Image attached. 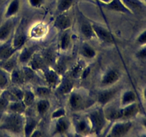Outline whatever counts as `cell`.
I'll list each match as a JSON object with an SVG mask.
<instances>
[{
  "instance_id": "33",
  "label": "cell",
  "mask_w": 146,
  "mask_h": 137,
  "mask_svg": "<svg viewBox=\"0 0 146 137\" xmlns=\"http://www.w3.org/2000/svg\"><path fill=\"white\" fill-rule=\"evenodd\" d=\"M75 0H57L56 11L58 14L67 12L74 6Z\"/></svg>"
},
{
  "instance_id": "36",
  "label": "cell",
  "mask_w": 146,
  "mask_h": 137,
  "mask_svg": "<svg viewBox=\"0 0 146 137\" xmlns=\"http://www.w3.org/2000/svg\"><path fill=\"white\" fill-rule=\"evenodd\" d=\"M10 84L11 81H10L9 73L0 67V88L1 90L7 89L9 88Z\"/></svg>"
},
{
  "instance_id": "44",
  "label": "cell",
  "mask_w": 146,
  "mask_h": 137,
  "mask_svg": "<svg viewBox=\"0 0 146 137\" xmlns=\"http://www.w3.org/2000/svg\"><path fill=\"white\" fill-rule=\"evenodd\" d=\"M90 73H91V67H88V66H86V68H84V70L83 71V73L82 74H81V79H84V78H87L88 77V76L89 75Z\"/></svg>"
},
{
  "instance_id": "35",
  "label": "cell",
  "mask_w": 146,
  "mask_h": 137,
  "mask_svg": "<svg viewBox=\"0 0 146 137\" xmlns=\"http://www.w3.org/2000/svg\"><path fill=\"white\" fill-rule=\"evenodd\" d=\"M36 96L34 91H32V90H26V91H24L22 101L27 108L31 106L36 102Z\"/></svg>"
},
{
  "instance_id": "48",
  "label": "cell",
  "mask_w": 146,
  "mask_h": 137,
  "mask_svg": "<svg viewBox=\"0 0 146 137\" xmlns=\"http://www.w3.org/2000/svg\"><path fill=\"white\" fill-rule=\"evenodd\" d=\"M2 18H4V14H1V11H0V24L2 22Z\"/></svg>"
},
{
  "instance_id": "31",
  "label": "cell",
  "mask_w": 146,
  "mask_h": 137,
  "mask_svg": "<svg viewBox=\"0 0 146 137\" xmlns=\"http://www.w3.org/2000/svg\"><path fill=\"white\" fill-rule=\"evenodd\" d=\"M27 108V107L24 104L22 100H20V101H10L7 108V111L17 113V114H25Z\"/></svg>"
},
{
  "instance_id": "42",
  "label": "cell",
  "mask_w": 146,
  "mask_h": 137,
  "mask_svg": "<svg viewBox=\"0 0 146 137\" xmlns=\"http://www.w3.org/2000/svg\"><path fill=\"white\" fill-rule=\"evenodd\" d=\"M136 43L140 46L146 44V29L143 31L136 38Z\"/></svg>"
},
{
  "instance_id": "16",
  "label": "cell",
  "mask_w": 146,
  "mask_h": 137,
  "mask_svg": "<svg viewBox=\"0 0 146 137\" xmlns=\"http://www.w3.org/2000/svg\"><path fill=\"white\" fill-rule=\"evenodd\" d=\"M36 51L37 49L35 46H24L18 52L19 63L22 65H27Z\"/></svg>"
},
{
  "instance_id": "28",
  "label": "cell",
  "mask_w": 146,
  "mask_h": 137,
  "mask_svg": "<svg viewBox=\"0 0 146 137\" xmlns=\"http://www.w3.org/2000/svg\"><path fill=\"white\" fill-rule=\"evenodd\" d=\"M3 94L7 97L9 101H20V100H22L24 91L17 86H15L14 87L9 88V89L7 88V89L4 90Z\"/></svg>"
},
{
  "instance_id": "18",
  "label": "cell",
  "mask_w": 146,
  "mask_h": 137,
  "mask_svg": "<svg viewBox=\"0 0 146 137\" xmlns=\"http://www.w3.org/2000/svg\"><path fill=\"white\" fill-rule=\"evenodd\" d=\"M62 34L60 36L58 40V51L61 53H66L71 48L72 44V37L70 32V29L61 31Z\"/></svg>"
},
{
  "instance_id": "6",
  "label": "cell",
  "mask_w": 146,
  "mask_h": 137,
  "mask_svg": "<svg viewBox=\"0 0 146 137\" xmlns=\"http://www.w3.org/2000/svg\"><path fill=\"white\" fill-rule=\"evenodd\" d=\"M121 74L119 70L113 67L107 68L100 78V86L102 88L116 85L121 79Z\"/></svg>"
},
{
  "instance_id": "3",
  "label": "cell",
  "mask_w": 146,
  "mask_h": 137,
  "mask_svg": "<svg viewBox=\"0 0 146 137\" xmlns=\"http://www.w3.org/2000/svg\"><path fill=\"white\" fill-rule=\"evenodd\" d=\"M91 127V134L100 136L102 134L108 124V119L105 115L104 107L98 105L96 108H92L86 114Z\"/></svg>"
},
{
  "instance_id": "34",
  "label": "cell",
  "mask_w": 146,
  "mask_h": 137,
  "mask_svg": "<svg viewBox=\"0 0 146 137\" xmlns=\"http://www.w3.org/2000/svg\"><path fill=\"white\" fill-rule=\"evenodd\" d=\"M36 96L39 98H47L51 93V88L47 85L37 86L34 90Z\"/></svg>"
},
{
  "instance_id": "8",
  "label": "cell",
  "mask_w": 146,
  "mask_h": 137,
  "mask_svg": "<svg viewBox=\"0 0 146 137\" xmlns=\"http://www.w3.org/2000/svg\"><path fill=\"white\" fill-rule=\"evenodd\" d=\"M16 29V17L7 19L0 24V44L7 42L13 35Z\"/></svg>"
},
{
  "instance_id": "40",
  "label": "cell",
  "mask_w": 146,
  "mask_h": 137,
  "mask_svg": "<svg viewBox=\"0 0 146 137\" xmlns=\"http://www.w3.org/2000/svg\"><path fill=\"white\" fill-rule=\"evenodd\" d=\"M135 57L141 61L146 62V44L140 46V48L135 53Z\"/></svg>"
},
{
  "instance_id": "10",
  "label": "cell",
  "mask_w": 146,
  "mask_h": 137,
  "mask_svg": "<svg viewBox=\"0 0 146 137\" xmlns=\"http://www.w3.org/2000/svg\"><path fill=\"white\" fill-rule=\"evenodd\" d=\"M72 126V123L66 116L54 120V126L52 128L53 136L66 135L69 132Z\"/></svg>"
},
{
  "instance_id": "50",
  "label": "cell",
  "mask_w": 146,
  "mask_h": 137,
  "mask_svg": "<svg viewBox=\"0 0 146 137\" xmlns=\"http://www.w3.org/2000/svg\"><path fill=\"white\" fill-rule=\"evenodd\" d=\"M3 91H4V90H1V88H0V95H1V93L3 92Z\"/></svg>"
},
{
  "instance_id": "11",
  "label": "cell",
  "mask_w": 146,
  "mask_h": 137,
  "mask_svg": "<svg viewBox=\"0 0 146 137\" xmlns=\"http://www.w3.org/2000/svg\"><path fill=\"white\" fill-rule=\"evenodd\" d=\"M74 128L78 136H87L91 134V127L86 115L78 117L74 122Z\"/></svg>"
},
{
  "instance_id": "25",
  "label": "cell",
  "mask_w": 146,
  "mask_h": 137,
  "mask_svg": "<svg viewBox=\"0 0 146 137\" xmlns=\"http://www.w3.org/2000/svg\"><path fill=\"white\" fill-rule=\"evenodd\" d=\"M136 101L137 96L133 90H125L120 96L119 106L121 107L125 106L134 102H136Z\"/></svg>"
},
{
  "instance_id": "32",
  "label": "cell",
  "mask_w": 146,
  "mask_h": 137,
  "mask_svg": "<svg viewBox=\"0 0 146 137\" xmlns=\"http://www.w3.org/2000/svg\"><path fill=\"white\" fill-rule=\"evenodd\" d=\"M74 88V84L71 81V79L68 78H63L61 82L56 89L61 94H68Z\"/></svg>"
},
{
  "instance_id": "49",
  "label": "cell",
  "mask_w": 146,
  "mask_h": 137,
  "mask_svg": "<svg viewBox=\"0 0 146 137\" xmlns=\"http://www.w3.org/2000/svg\"><path fill=\"white\" fill-rule=\"evenodd\" d=\"M143 124L144 127H145V129H146V116H145V118L143 119Z\"/></svg>"
},
{
  "instance_id": "22",
  "label": "cell",
  "mask_w": 146,
  "mask_h": 137,
  "mask_svg": "<svg viewBox=\"0 0 146 137\" xmlns=\"http://www.w3.org/2000/svg\"><path fill=\"white\" fill-rule=\"evenodd\" d=\"M39 121L34 117L25 116V121L24 126V136H31L32 133L38 128Z\"/></svg>"
},
{
  "instance_id": "1",
  "label": "cell",
  "mask_w": 146,
  "mask_h": 137,
  "mask_svg": "<svg viewBox=\"0 0 146 137\" xmlns=\"http://www.w3.org/2000/svg\"><path fill=\"white\" fill-rule=\"evenodd\" d=\"M96 103V98L86 88H74L68 94V106L73 112H82L91 109Z\"/></svg>"
},
{
  "instance_id": "19",
  "label": "cell",
  "mask_w": 146,
  "mask_h": 137,
  "mask_svg": "<svg viewBox=\"0 0 146 137\" xmlns=\"http://www.w3.org/2000/svg\"><path fill=\"white\" fill-rule=\"evenodd\" d=\"M9 76L11 84H14V86H20L27 83L22 67H19V66L16 67L13 71L10 72Z\"/></svg>"
},
{
  "instance_id": "51",
  "label": "cell",
  "mask_w": 146,
  "mask_h": 137,
  "mask_svg": "<svg viewBox=\"0 0 146 137\" xmlns=\"http://www.w3.org/2000/svg\"><path fill=\"white\" fill-rule=\"evenodd\" d=\"M144 1V2H145V4H146V0H144V1Z\"/></svg>"
},
{
  "instance_id": "39",
  "label": "cell",
  "mask_w": 146,
  "mask_h": 137,
  "mask_svg": "<svg viewBox=\"0 0 146 137\" xmlns=\"http://www.w3.org/2000/svg\"><path fill=\"white\" fill-rule=\"evenodd\" d=\"M66 116V110L64 107H59L57 109L54 110L52 114H51V119L54 121V120L58 119V118Z\"/></svg>"
},
{
  "instance_id": "38",
  "label": "cell",
  "mask_w": 146,
  "mask_h": 137,
  "mask_svg": "<svg viewBox=\"0 0 146 137\" xmlns=\"http://www.w3.org/2000/svg\"><path fill=\"white\" fill-rule=\"evenodd\" d=\"M22 69L24 71V76H25L26 82H31V81H34L36 76V71L31 69L27 65H22Z\"/></svg>"
},
{
  "instance_id": "26",
  "label": "cell",
  "mask_w": 146,
  "mask_h": 137,
  "mask_svg": "<svg viewBox=\"0 0 146 137\" xmlns=\"http://www.w3.org/2000/svg\"><path fill=\"white\" fill-rule=\"evenodd\" d=\"M80 54L85 60H93L96 57L97 51L88 43H83L80 48Z\"/></svg>"
},
{
  "instance_id": "41",
  "label": "cell",
  "mask_w": 146,
  "mask_h": 137,
  "mask_svg": "<svg viewBox=\"0 0 146 137\" xmlns=\"http://www.w3.org/2000/svg\"><path fill=\"white\" fill-rule=\"evenodd\" d=\"M9 102V100L7 98V97L3 94V92L1 93V94L0 95V111L1 110H7Z\"/></svg>"
},
{
  "instance_id": "47",
  "label": "cell",
  "mask_w": 146,
  "mask_h": 137,
  "mask_svg": "<svg viewBox=\"0 0 146 137\" xmlns=\"http://www.w3.org/2000/svg\"><path fill=\"white\" fill-rule=\"evenodd\" d=\"M98 1H101L102 4H107V3L110 2V1H111V0H98Z\"/></svg>"
},
{
  "instance_id": "21",
  "label": "cell",
  "mask_w": 146,
  "mask_h": 137,
  "mask_svg": "<svg viewBox=\"0 0 146 137\" xmlns=\"http://www.w3.org/2000/svg\"><path fill=\"white\" fill-rule=\"evenodd\" d=\"M80 31L85 39L88 40L96 39L92 27V23L85 19H82L80 24Z\"/></svg>"
},
{
  "instance_id": "27",
  "label": "cell",
  "mask_w": 146,
  "mask_h": 137,
  "mask_svg": "<svg viewBox=\"0 0 146 137\" xmlns=\"http://www.w3.org/2000/svg\"><path fill=\"white\" fill-rule=\"evenodd\" d=\"M18 52L16 53L10 58L4 60V61H0V67L10 74V72L13 71L16 67H18L19 64L18 60Z\"/></svg>"
},
{
  "instance_id": "20",
  "label": "cell",
  "mask_w": 146,
  "mask_h": 137,
  "mask_svg": "<svg viewBox=\"0 0 146 137\" xmlns=\"http://www.w3.org/2000/svg\"><path fill=\"white\" fill-rule=\"evenodd\" d=\"M20 8H21L20 0H11L4 12V19L16 17V16L19 12Z\"/></svg>"
},
{
  "instance_id": "12",
  "label": "cell",
  "mask_w": 146,
  "mask_h": 137,
  "mask_svg": "<svg viewBox=\"0 0 146 137\" xmlns=\"http://www.w3.org/2000/svg\"><path fill=\"white\" fill-rule=\"evenodd\" d=\"M73 25V19L67 12L58 14L54 21V26L56 29L61 31L71 29Z\"/></svg>"
},
{
  "instance_id": "2",
  "label": "cell",
  "mask_w": 146,
  "mask_h": 137,
  "mask_svg": "<svg viewBox=\"0 0 146 137\" xmlns=\"http://www.w3.org/2000/svg\"><path fill=\"white\" fill-rule=\"evenodd\" d=\"M24 114H17L6 110L0 119V130L12 135L24 136Z\"/></svg>"
},
{
  "instance_id": "46",
  "label": "cell",
  "mask_w": 146,
  "mask_h": 137,
  "mask_svg": "<svg viewBox=\"0 0 146 137\" xmlns=\"http://www.w3.org/2000/svg\"><path fill=\"white\" fill-rule=\"evenodd\" d=\"M143 98L146 101V87H145L143 91Z\"/></svg>"
},
{
  "instance_id": "24",
  "label": "cell",
  "mask_w": 146,
  "mask_h": 137,
  "mask_svg": "<svg viewBox=\"0 0 146 137\" xmlns=\"http://www.w3.org/2000/svg\"><path fill=\"white\" fill-rule=\"evenodd\" d=\"M17 52H18V51H17L13 47L11 40H9L7 42L2 43L0 45V61H4L10 58Z\"/></svg>"
},
{
  "instance_id": "17",
  "label": "cell",
  "mask_w": 146,
  "mask_h": 137,
  "mask_svg": "<svg viewBox=\"0 0 146 137\" xmlns=\"http://www.w3.org/2000/svg\"><path fill=\"white\" fill-rule=\"evenodd\" d=\"M131 14H141L145 11L146 4L142 0H121Z\"/></svg>"
},
{
  "instance_id": "43",
  "label": "cell",
  "mask_w": 146,
  "mask_h": 137,
  "mask_svg": "<svg viewBox=\"0 0 146 137\" xmlns=\"http://www.w3.org/2000/svg\"><path fill=\"white\" fill-rule=\"evenodd\" d=\"M28 2L31 7L35 9L41 8L45 4V0H28Z\"/></svg>"
},
{
  "instance_id": "37",
  "label": "cell",
  "mask_w": 146,
  "mask_h": 137,
  "mask_svg": "<svg viewBox=\"0 0 146 137\" xmlns=\"http://www.w3.org/2000/svg\"><path fill=\"white\" fill-rule=\"evenodd\" d=\"M42 55L48 67H51V64L56 62V55L55 51L52 49H47L45 52L43 53Z\"/></svg>"
},
{
  "instance_id": "5",
  "label": "cell",
  "mask_w": 146,
  "mask_h": 137,
  "mask_svg": "<svg viewBox=\"0 0 146 137\" xmlns=\"http://www.w3.org/2000/svg\"><path fill=\"white\" fill-rule=\"evenodd\" d=\"M119 91V87L117 86L116 85L107 88H102V89L98 93L96 97V103H98V105L104 107L110 103L113 102Z\"/></svg>"
},
{
  "instance_id": "14",
  "label": "cell",
  "mask_w": 146,
  "mask_h": 137,
  "mask_svg": "<svg viewBox=\"0 0 146 137\" xmlns=\"http://www.w3.org/2000/svg\"><path fill=\"white\" fill-rule=\"evenodd\" d=\"M139 111V106L137 102L121 107V120H132L137 116Z\"/></svg>"
},
{
  "instance_id": "4",
  "label": "cell",
  "mask_w": 146,
  "mask_h": 137,
  "mask_svg": "<svg viewBox=\"0 0 146 137\" xmlns=\"http://www.w3.org/2000/svg\"><path fill=\"white\" fill-rule=\"evenodd\" d=\"M113 125L110 128L107 136L122 137L128 135L133 126L131 120H120L113 122Z\"/></svg>"
},
{
  "instance_id": "45",
  "label": "cell",
  "mask_w": 146,
  "mask_h": 137,
  "mask_svg": "<svg viewBox=\"0 0 146 137\" xmlns=\"http://www.w3.org/2000/svg\"><path fill=\"white\" fill-rule=\"evenodd\" d=\"M43 135H44V134H42V132H41V131H40L38 128H37L36 129L35 131L32 133V134H31V136H43Z\"/></svg>"
},
{
  "instance_id": "13",
  "label": "cell",
  "mask_w": 146,
  "mask_h": 137,
  "mask_svg": "<svg viewBox=\"0 0 146 137\" xmlns=\"http://www.w3.org/2000/svg\"><path fill=\"white\" fill-rule=\"evenodd\" d=\"M27 66L30 67L31 69L34 70L36 72L38 71H43L46 67L48 66L47 65L42 54L38 53V51H36L35 54L33 55L30 61H29Z\"/></svg>"
},
{
  "instance_id": "7",
  "label": "cell",
  "mask_w": 146,
  "mask_h": 137,
  "mask_svg": "<svg viewBox=\"0 0 146 137\" xmlns=\"http://www.w3.org/2000/svg\"><path fill=\"white\" fill-rule=\"evenodd\" d=\"M44 79L47 86L51 89H56L60 83L61 82L63 77L59 72H58L56 68L51 67H48L42 71Z\"/></svg>"
},
{
  "instance_id": "23",
  "label": "cell",
  "mask_w": 146,
  "mask_h": 137,
  "mask_svg": "<svg viewBox=\"0 0 146 137\" xmlns=\"http://www.w3.org/2000/svg\"><path fill=\"white\" fill-rule=\"evenodd\" d=\"M104 8L110 11H115V12L123 13V14H131L129 10L125 7L121 0H111L107 4H102Z\"/></svg>"
},
{
  "instance_id": "15",
  "label": "cell",
  "mask_w": 146,
  "mask_h": 137,
  "mask_svg": "<svg viewBox=\"0 0 146 137\" xmlns=\"http://www.w3.org/2000/svg\"><path fill=\"white\" fill-rule=\"evenodd\" d=\"M27 39H28L27 35L23 30L17 29L16 31L15 29L13 34V37L11 40V44L17 51H19L26 45Z\"/></svg>"
},
{
  "instance_id": "9",
  "label": "cell",
  "mask_w": 146,
  "mask_h": 137,
  "mask_svg": "<svg viewBox=\"0 0 146 137\" xmlns=\"http://www.w3.org/2000/svg\"><path fill=\"white\" fill-rule=\"evenodd\" d=\"M92 23L93 29H94V31L95 32L96 37L97 39L101 41V42L105 43V44H115V39H114L113 36L106 27L96 24V23Z\"/></svg>"
},
{
  "instance_id": "30",
  "label": "cell",
  "mask_w": 146,
  "mask_h": 137,
  "mask_svg": "<svg viewBox=\"0 0 146 137\" xmlns=\"http://www.w3.org/2000/svg\"><path fill=\"white\" fill-rule=\"evenodd\" d=\"M51 107V103L48 98H39L36 103V111L41 116L46 115Z\"/></svg>"
},
{
  "instance_id": "29",
  "label": "cell",
  "mask_w": 146,
  "mask_h": 137,
  "mask_svg": "<svg viewBox=\"0 0 146 137\" xmlns=\"http://www.w3.org/2000/svg\"><path fill=\"white\" fill-rule=\"evenodd\" d=\"M86 64L85 59H81L78 60L75 64L72 67V68L70 70V76L71 78H74V79H76V78H81V76L82 74L84 68L86 67Z\"/></svg>"
}]
</instances>
